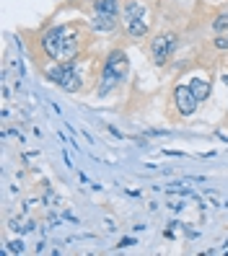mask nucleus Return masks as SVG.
Returning <instances> with one entry per match:
<instances>
[{
    "instance_id": "1",
    "label": "nucleus",
    "mask_w": 228,
    "mask_h": 256,
    "mask_svg": "<svg viewBox=\"0 0 228 256\" xmlns=\"http://www.w3.org/2000/svg\"><path fill=\"white\" fill-rule=\"evenodd\" d=\"M127 72H130V60H127V54H125L122 50L109 52V54H106V60H104V70H101V80H104V83L99 86V96H106L117 83H122V80L127 78Z\"/></svg>"
},
{
    "instance_id": "2",
    "label": "nucleus",
    "mask_w": 228,
    "mask_h": 256,
    "mask_svg": "<svg viewBox=\"0 0 228 256\" xmlns=\"http://www.w3.org/2000/svg\"><path fill=\"white\" fill-rule=\"evenodd\" d=\"M65 39H68V28L65 26H52L50 32H44L42 36V50L50 60H57L65 54Z\"/></svg>"
},
{
    "instance_id": "3",
    "label": "nucleus",
    "mask_w": 228,
    "mask_h": 256,
    "mask_svg": "<svg viewBox=\"0 0 228 256\" xmlns=\"http://www.w3.org/2000/svg\"><path fill=\"white\" fill-rule=\"evenodd\" d=\"M176 44H179V39H176V34H158L156 39H153V44H150V54H153V62L156 65H166L171 60V54L176 52Z\"/></svg>"
},
{
    "instance_id": "4",
    "label": "nucleus",
    "mask_w": 228,
    "mask_h": 256,
    "mask_svg": "<svg viewBox=\"0 0 228 256\" xmlns=\"http://www.w3.org/2000/svg\"><path fill=\"white\" fill-rule=\"evenodd\" d=\"M174 101H176L179 114H184V116H192L194 109L200 106V101L194 98V94H192V88H189V86H179L176 91H174Z\"/></svg>"
},
{
    "instance_id": "5",
    "label": "nucleus",
    "mask_w": 228,
    "mask_h": 256,
    "mask_svg": "<svg viewBox=\"0 0 228 256\" xmlns=\"http://www.w3.org/2000/svg\"><path fill=\"white\" fill-rule=\"evenodd\" d=\"M75 70H78V68H75V62H73V60H68V62H60V65H55V68L47 70V80L55 83V86H63Z\"/></svg>"
},
{
    "instance_id": "6",
    "label": "nucleus",
    "mask_w": 228,
    "mask_h": 256,
    "mask_svg": "<svg viewBox=\"0 0 228 256\" xmlns=\"http://www.w3.org/2000/svg\"><path fill=\"white\" fill-rule=\"evenodd\" d=\"M91 26L96 28V32H114L117 28V16L114 13H101V10H96V16L91 18Z\"/></svg>"
},
{
    "instance_id": "7",
    "label": "nucleus",
    "mask_w": 228,
    "mask_h": 256,
    "mask_svg": "<svg viewBox=\"0 0 228 256\" xmlns=\"http://www.w3.org/2000/svg\"><path fill=\"white\" fill-rule=\"evenodd\" d=\"M122 16H125V24L138 21V18H145V8H143V3H138V0H127Z\"/></svg>"
},
{
    "instance_id": "8",
    "label": "nucleus",
    "mask_w": 228,
    "mask_h": 256,
    "mask_svg": "<svg viewBox=\"0 0 228 256\" xmlns=\"http://www.w3.org/2000/svg\"><path fill=\"white\" fill-rule=\"evenodd\" d=\"M189 88H192L194 98L200 101V104L210 98V80H205V78H194V80L189 83Z\"/></svg>"
},
{
    "instance_id": "9",
    "label": "nucleus",
    "mask_w": 228,
    "mask_h": 256,
    "mask_svg": "<svg viewBox=\"0 0 228 256\" xmlns=\"http://www.w3.org/2000/svg\"><path fill=\"white\" fill-rule=\"evenodd\" d=\"M127 34H130L132 39H145V36H148V24H145V18L130 21V24H127Z\"/></svg>"
},
{
    "instance_id": "10",
    "label": "nucleus",
    "mask_w": 228,
    "mask_h": 256,
    "mask_svg": "<svg viewBox=\"0 0 228 256\" xmlns=\"http://www.w3.org/2000/svg\"><path fill=\"white\" fill-rule=\"evenodd\" d=\"M60 88H63V91H68V94H78L81 91V88H83V80H81V75H78V70H75L73 75H70V78L63 83V86H60Z\"/></svg>"
},
{
    "instance_id": "11",
    "label": "nucleus",
    "mask_w": 228,
    "mask_h": 256,
    "mask_svg": "<svg viewBox=\"0 0 228 256\" xmlns=\"http://www.w3.org/2000/svg\"><path fill=\"white\" fill-rule=\"evenodd\" d=\"M94 6L101 13H114V16H119V3H117V0H96Z\"/></svg>"
},
{
    "instance_id": "12",
    "label": "nucleus",
    "mask_w": 228,
    "mask_h": 256,
    "mask_svg": "<svg viewBox=\"0 0 228 256\" xmlns=\"http://www.w3.org/2000/svg\"><path fill=\"white\" fill-rule=\"evenodd\" d=\"M212 28H215V34H225L228 32V13H220V16L212 21Z\"/></svg>"
},
{
    "instance_id": "13",
    "label": "nucleus",
    "mask_w": 228,
    "mask_h": 256,
    "mask_svg": "<svg viewBox=\"0 0 228 256\" xmlns=\"http://www.w3.org/2000/svg\"><path fill=\"white\" fill-rule=\"evenodd\" d=\"M8 251H13V254H21V251H24V244H21V240H13V244H8Z\"/></svg>"
},
{
    "instance_id": "14",
    "label": "nucleus",
    "mask_w": 228,
    "mask_h": 256,
    "mask_svg": "<svg viewBox=\"0 0 228 256\" xmlns=\"http://www.w3.org/2000/svg\"><path fill=\"white\" fill-rule=\"evenodd\" d=\"M132 244H135L132 238H125V240H119V248H127V246H132Z\"/></svg>"
},
{
    "instance_id": "15",
    "label": "nucleus",
    "mask_w": 228,
    "mask_h": 256,
    "mask_svg": "<svg viewBox=\"0 0 228 256\" xmlns=\"http://www.w3.org/2000/svg\"><path fill=\"white\" fill-rule=\"evenodd\" d=\"M223 83H225V86H228V75H225V78H223Z\"/></svg>"
}]
</instances>
